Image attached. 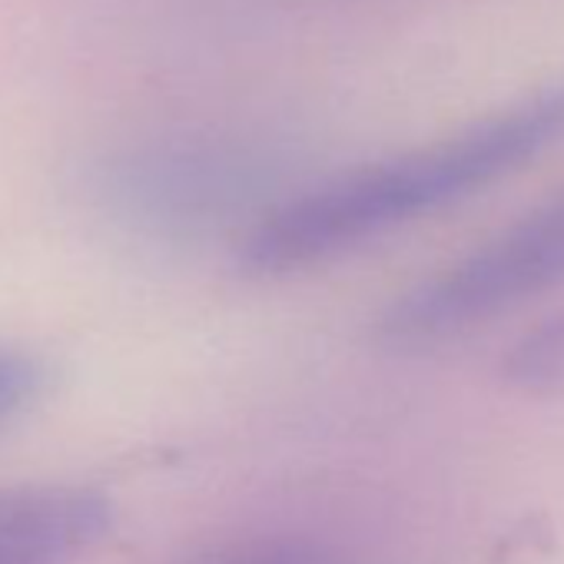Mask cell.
<instances>
[{
  "instance_id": "obj_5",
  "label": "cell",
  "mask_w": 564,
  "mask_h": 564,
  "mask_svg": "<svg viewBox=\"0 0 564 564\" xmlns=\"http://www.w3.org/2000/svg\"><path fill=\"white\" fill-rule=\"evenodd\" d=\"M37 386H41V369L31 356L0 349V419H8L28 399H34Z\"/></svg>"
},
{
  "instance_id": "obj_1",
  "label": "cell",
  "mask_w": 564,
  "mask_h": 564,
  "mask_svg": "<svg viewBox=\"0 0 564 564\" xmlns=\"http://www.w3.org/2000/svg\"><path fill=\"white\" fill-rule=\"evenodd\" d=\"M528 137L498 130L336 176L256 223L242 246L252 272H293L333 259L471 189Z\"/></svg>"
},
{
  "instance_id": "obj_2",
  "label": "cell",
  "mask_w": 564,
  "mask_h": 564,
  "mask_svg": "<svg viewBox=\"0 0 564 564\" xmlns=\"http://www.w3.org/2000/svg\"><path fill=\"white\" fill-rule=\"evenodd\" d=\"M110 521V501L84 485L0 488V564H74Z\"/></svg>"
},
{
  "instance_id": "obj_3",
  "label": "cell",
  "mask_w": 564,
  "mask_h": 564,
  "mask_svg": "<svg viewBox=\"0 0 564 564\" xmlns=\"http://www.w3.org/2000/svg\"><path fill=\"white\" fill-rule=\"evenodd\" d=\"M511 379L524 389H564V319L528 336L511 356Z\"/></svg>"
},
{
  "instance_id": "obj_4",
  "label": "cell",
  "mask_w": 564,
  "mask_h": 564,
  "mask_svg": "<svg viewBox=\"0 0 564 564\" xmlns=\"http://www.w3.org/2000/svg\"><path fill=\"white\" fill-rule=\"evenodd\" d=\"M206 564H326V557L306 541H256L226 551Z\"/></svg>"
}]
</instances>
